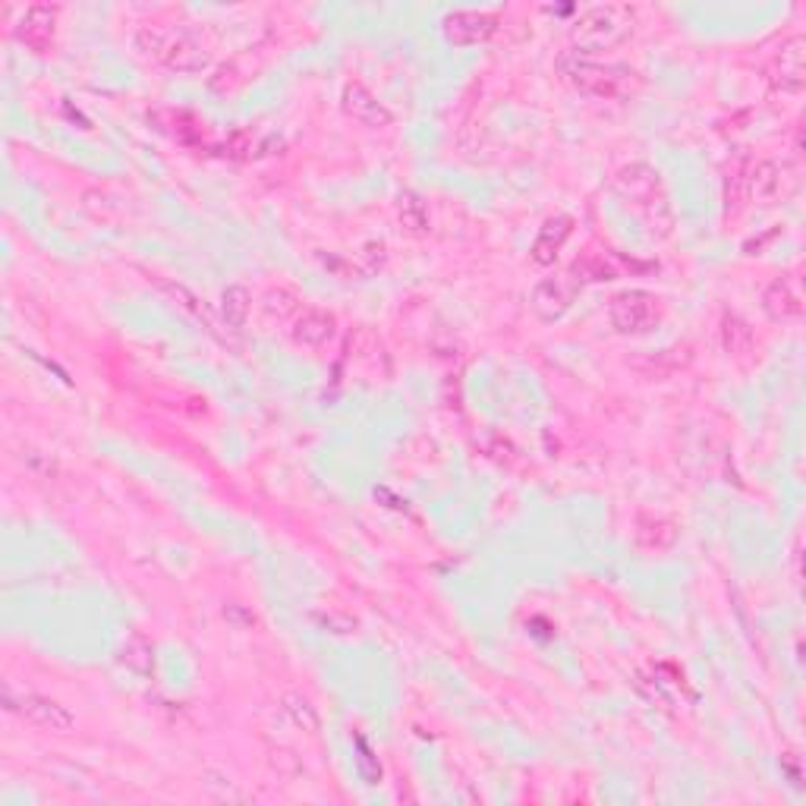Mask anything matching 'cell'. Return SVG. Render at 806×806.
Listing matches in <instances>:
<instances>
[{
  "label": "cell",
  "mask_w": 806,
  "mask_h": 806,
  "mask_svg": "<svg viewBox=\"0 0 806 806\" xmlns=\"http://www.w3.org/2000/svg\"><path fill=\"white\" fill-rule=\"evenodd\" d=\"M608 318L617 334H646L662 322V300L649 290H620L612 296Z\"/></svg>",
  "instance_id": "5b68a950"
},
{
  "label": "cell",
  "mask_w": 806,
  "mask_h": 806,
  "mask_svg": "<svg viewBox=\"0 0 806 806\" xmlns=\"http://www.w3.org/2000/svg\"><path fill=\"white\" fill-rule=\"evenodd\" d=\"M281 712H284L296 728H303L306 735H315L322 728V718H318L315 706L309 703L306 696H300V693H284L281 696Z\"/></svg>",
  "instance_id": "603a6c76"
},
{
  "label": "cell",
  "mask_w": 806,
  "mask_h": 806,
  "mask_svg": "<svg viewBox=\"0 0 806 806\" xmlns=\"http://www.w3.org/2000/svg\"><path fill=\"white\" fill-rule=\"evenodd\" d=\"M136 45L145 57L173 72H202L209 67V54L190 32L165 23H145L136 32Z\"/></svg>",
  "instance_id": "3957f363"
},
{
  "label": "cell",
  "mask_w": 806,
  "mask_h": 806,
  "mask_svg": "<svg viewBox=\"0 0 806 806\" xmlns=\"http://www.w3.org/2000/svg\"><path fill=\"white\" fill-rule=\"evenodd\" d=\"M120 662L126 664L133 674H139V678H155V668H158L155 642L148 640L145 634H130L120 646Z\"/></svg>",
  "instance_id": "ac0fdd59"
},
{
  "label": "cell",
  "mask_w": 806,
  "mask_h": 806,
  "mask_svg": "<svg viewBox=\"0 0 806 806\" xmlns=\"http://www.w3.org/2000/svg\"><path fill=\"white\" fill-rule=\"evenodd\" d=\"M224 617H227L231 624H237V627H256V615L243 612L239 605H227V608H224Z\"/></svg>",
  "instance_id": "83f0119b"
},
{
  "label": "cell",
  "mask_w": 806,
  "mask_h": 806,
  "mask_svg": "<svg viewBox=\"0 0 806 806\" xmlns=\"http://www.w3.org/2000/svg\"><path fill=\"white\" fill-rule=\"evenodd\" d=\"M762 309L772 322H791L801 318L804 312V296H801V284L794 275H782L772 284L762 290Z\"/></svg>",
  "instance_id": "5bb4252c"
},
{
  "label": "cell",
  "mask_w": 806,
  "mask_h": 806,
  "mask_svg": "<svg viewBox=\"0 0 806 806\" xmlns=\"http://www.w3.org/2000/svg\"><path fill=\"white\" fill-rule=\"evenodd\" d=\"M573 234V217L570 214H555V217H548L546 224L539 227V234L533 239V249H529V256L536 265H555L558 256H561V249H564V243L570 239Z\"/></svg>",
  "instance_id": "9a60e30c"
},
{
  "label": "cell",
  "mask_w": 806,
  "mask_h": 806,
  "mask_svg": "<svg viewBox=\"0 0 806 806\" xmlns=\"http://www.w3.org/2000/svg\"><path fill=\"white\" fill-rule=\"evenodd\" d=\"M769 82L775 92H784V96H797L804 89L806 82V38L804 35H794L787 38L772 67H769Z\"/></svg>",
  "instance_id": "ba28073f"
},
{
  "label": "cell",
  "mask_w": 806,
  "mask_h": 806,
  "mask_svg": "<svg viewBox=\"0 0 806 806\" xmlns=\"http://www.w3.org/2000/svg\"><path fill=\"white\" fill-rule=\"evenodd\" d=\"M576 296H580V284L570 275H561V278H546L542 284H536L533 296H529V306L542 322H558L568 315L570 306L576 303Z\"/></svg>",
  "instance_id": "30bf717a"
},
{
  "label": "cell",
  "mask_w": 806,
  "mask_h": 806,
  "mask_svg": "<svg viewBox=\"0 0 806 806\" xmlns=\"http://www.w3.org/2000/svg\"><path fill=\"white\" fill-rule=\"evenodd\" d=\"M3 703H7V709L16 712L20 718H25L29 725H38V728H45V731L67 735L72 725H76V718H72V712L67 709V706H60L57 699L42 696V693H23V696H13V693L7 690Z\"/></svg>",
  "instance_id": "8992f818"
},
{
  "label": "cell",
  "mask_w": 806,
  "mask_h": 806,
  "mask_svg": "<svg viewBox=\"0 0 806 806\" xmlns=\"http://www.w3.org/2000/svg\"><path fill=\"white\" fill-rule=\"evenodd\" d=\"M57 7H48V3H32L25 7L20 23L13 25V35L16 42L25 45L35 54H48L54 48V38H57Z\"/></svg>",
  "instance_id": "9c48e42d"
},
{
  "label": "cell",
  "mask_w": 806,
  "mask_h": 806,
  "mask_svg": "<svg viewBox=\"0 0 806 806\" xmlns=\"http://www.w3.org/2000/svg\"><path fill=\"white\" fill-rule=\"evenodd\" d=\"M753 344H757V337H753L750 322L740 318L737 312H725L721 315V347H725V354L743 359V356L753 354Z\"/></svg>",
  "instance_id": "d6986e66"
},
{
  "label": "cell",
  "mask_w": 806,
  "mask_h": 806,
  "mask_svg": "<svg viewBox=\"0 0 806 806\" xmlns=\"http://www.w3.org/2000/svg\"><path fill=\"white\" fill-rule=\"evenodd\" d=\"M398 221H401L403 234H410V237H428L432 217H428V205L423 202V195L403 190L401 199H398Z\"/></svg>",
  "instance_id": "ffe728a7"
},
{
  "label": "cell",
  "mask_w": 806,
  "mask_h": 806,
  "mask_svg": "<svg viewBox=\"0 0 806 806\" xmlns=\"http://www.w3.org/2000/svg\"><path fill=\"white\" fill-rule=\"evenodd\" d=\"M558 67L564 72L570 86L583 96L598 98V101H627L640 92L642 79L640 72L624 67V64H602L583 54H564L558 60Z\"/></svg>",
  "instance_id": "7a4b0ae2"
},
{
  "label": "cell",
  "mask_w": 806,
  "mask_h": 806,
  "mask_svg": "<svg viewBox=\"0 0 806 806\" xmlns=\"http://www.w3.org/2000/svg\"><path fill=\"white\" fill-rule=\"evenodd\" d=\"M356 747H359V769H362V775L369 779V784H376L381 779V769L379 765L372 769V750H369V743L362 737H356Z\"/></svg>",
  "instance_id": "4316f807"
},
{
  "label": "cell",
  "mask_w": 806,
  "mask_h": 806,
  "mask_svg": "<svg viewBox=\"0 0 806 806\" xmlns=\"http://www.w3.org/2000/svg\"><path fill=\"white\" fill-rule=\"evenodd\" d=\"M615 192L630 212L649 227L652 237H671L674 234V209L662 183V173L649 165H627L617 170Z\"/></svg>",
  "instance_id": "6da1fadb"
},
{
  "label": "cell",
  "mask_w": 806,
  "mask_h": 806,
  "mask_svg": "<svg viewBox=\"0 0 806 806\" xmlns=\"http://www.w3.org/2000/svg\"><path fill=\"white\" fill-rule=\"evenodd\" d=\"M337 334V318L325 309H303L293 322H290V337L296 347H306V350H322L328 347Z\"/></svg>",
  "instance_id": "4fadbf2b"
},
{
  "label": "cell",
  "mask_w": 806,
  "mask_h": 806,
  "mask_svg": "<svg viewBox=\"0 0 806 806\" xmlns=\"http://www.w3.org/2000/svg\"><path fill=\"white\" fill-rule=\"evenodd\" d=\"M441 32L457 48L482 45V42H489L499 32V13H489V10H454L441 20Z\"/></svg>",
  "instance_id": "52a82bcc"
},
{
  "label": "cell",
  "mask_w": 806,
  "mask_h": 806,
  "mask_svg": "<svg viewBox=\"0 0 806 806\" xmlns=\"http://www.w3.org/2000/svg\"><path fill=\"white\" fill-rule=\"evenodd\" d=\"M750 155L747 152H737L735 158L725 167V205L728 212H737L747 205V170H750Z\"/></svg>",
  "instance_id": "7402d4cb"
},
{
  "label": "cell",
  "mask_w": 806,
  "mask_h": 806,
  "mask_svg": "<svg viewBox=\"0 0 806 806\" xmlns=\"http://www.w3.org/2000/svg\"><path fill=\"white\" fill-rule=\"evenodd\" d=\"M261 312L271 322H293L300 315V296L290 293V290H268L265 300H261Z\"/></svg>",
  "instance_id": "d4e9b609"
},
{
  "label": "cell",
  "mask_w": 806,
  "mask_h": 806,
  "mask_svg": "<svg viewBox=\"0 0 806 806\" xmlns=\"http://www.w3.org/2000/svg\"><path fill=\"white\" fill-rule=\"evenodd\" d=\"M784 192V167L762 158V161H750L747 170V202H757V205H772L779 195Z\"/></svg>",
  "instance_id": "2e32d148"
},
{
  "label": "cell",
  "mask_w": 806,
  "mask_h": 806,
  "mask_svg": "<svg viewBox=\"0 0 806 806\" xmlns=\"http://www.w3.org/2000/svg\"><path fill=\"white\" fill-rule=\"evenodd\" d=\"M634 542L642 551H668L678 542V526L659 514H640L634 523Z\"/></svg>",
  "instance_id": "e0dca14e"
},
{
  "label": "cell",
  "mask_w": 806,
  "mask_h": 806,
  "mask_svg": "<svg viewBox=\"0 0 806 806\" xmlns=\"http://www.w3.org/2000/svg\"><path fill=\"white\" fill-rule=\"evenodd\" d=\"M152 123H158V130H165L170 133L177 143L183 145H199L202 143V123L187 114V111H155V114H148Z\"/></svg>",
  "instance_id": "44dd1931"
},
{
  "label": "cell",
  "mask_w": 806,
  "mask_h": 806,
  "mask_svg": "<svg viewBox=\"0 0 806 806\" xmlns=\"http://www.w3.org/2000/svg\"><path fill=\"white\" fill-rule=\"evenodd\" d=\"M325 634H334V637H354L356 630H359V620L350 615H344V612H318V615L312 617Z\"/></svg>",
  "instance_id": "484cf974"
},
{
  "label": "cell",
  "mask_w": 806,
  "mask_h": 806,
  "mask_svg": "<svg viewBox=\"0 0 806 806\" xmlns=\"http://www.w3.org/2000/svg\"><path fill=\"white\" fill-rule=\"evenodd\" d=\"M637 23V13L627 3H602V7H590L583 10L573 23H570V42L580 51H608L620 45ZM576 51V54H580Z\"/></svg>",
  "instance_id": "277c9868"
},
{
  "label": "cell",
  "mask_w": 806,
  "mask_h": 806,
  "mask_svg": "<svg viewBox=\"0 0 806 806\" xmlns=\"http://www.w3.org/2000/svg\"><path fill=\"white\" fill-rule=\"evenodd\" d=\"M221 312H224V322L239 332L243 325H246V318H249V312H253V296H249V290L246 287H227L224 290V296H221Z\"/></svg>",
  "instance_id": "cb8c5ba5"
},
{
  "label": "cell",
  "mask_w": 806,
  "mask_h": 806,
  "mask_svg": "<svg viewBox=\"0 0 806 806\" xmlns=\"http://www.w3.org/2000/svg\"><path fill=\"white\" fill-rule=\"evenodd\" d=\"M340 108L362 126L369 130H384L394 123V114L381 104L379 98L372 96L362 82H347L344 92H340Z\"/></svg>",
  "instance_id": "7c38bea8"
},
{
  "label": "cell",
  "mask_w": 806,
  "mask_h": 806,
  "mask_svg": "<svg viewBox=\"0 0 806 806\" xmlns=\"http://www.w3.org/2000/svg\"><path fill=\"white\" fill-rule=\"evenodd\" d=\"M646 271L649 265H640V261H627L615 256V253H586V256H580V259L570 265V278L576 281V284H598V281H617L620 275H627V271Z\"/></svg>",
  "instance_id": "8fae6325"
}]
</instances>
